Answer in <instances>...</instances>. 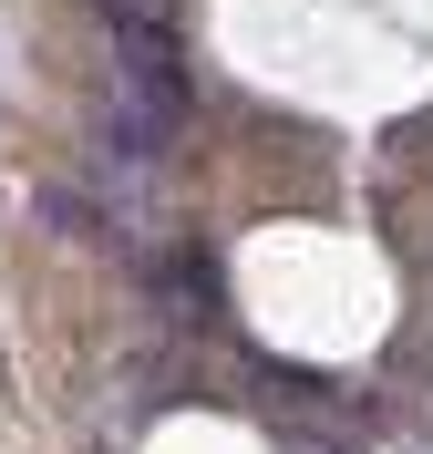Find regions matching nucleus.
Instances as JSON below:
<instances>
[{
	"instance_id": "nucleus-1",
	"label": "nucleus",
	"mask_w": 433,
	"mask_h": 454,
	"mask_svg": "<svg viewBox=\"0 0 433 454\" xmlns=\"http://www.w3.org/2000/svg\"><path fill=\"white\" fill-rule=\"evenodd\" d=\"M104 31H114V62H124V104L155 135H175L186 124V52H175L166 11L155 0H104Z\"/></svg>"
},
{
	"instance_id": "nucleus-3",
	"label": "nucleus",
	"mask_w": 433,
	"mask_h": 454,
	"mask_svg": "<svg viewBox=\"0 0 433 454\" xmlns=\"http://www.w3.org/2000/svg\"><path fill=\"white\" fill-rule=\"evenodd\" d=\"M42 207H52V227H62V238H114V217H104L93 197H73V186H52Z\"/></svg>"
},
{
	"instance_id": "nucleus-2",
	"label": "nucleus",
	"mask_w": 433,
	"mask_h": 454,
	"mask_svg": "<svg viewBox=\"0 0 433 454\" xmlns=\"http://www.w3.org/2000/svg\"><path fill=\"white\" fill-rule=\"evenodd\" d=\"M144 289H155L175 320H206V310H217V269H206V248H155Z\"/></svg>"
}]
</instances>
